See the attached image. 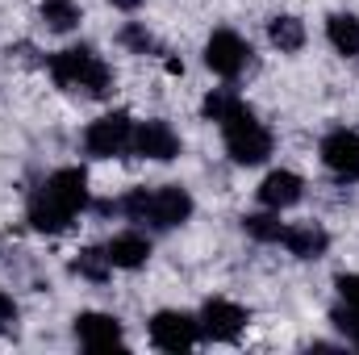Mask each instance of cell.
<instances>
[{
	"label": "cell",
	"mask_w": 359,
	"mask_h": 355,
	"mask_svg": "<svg viewBox=\"0 0 359 355\" xmlns=\"http://www.w3.org/2000/svg\"><path fill=\"white\" fill-rule=\"evenodd\" d=\"M100 213H126L130 222H147L155 230H176L188 222L192 213V196L180 188V184H163V188H134L130 196L121 201H104Z\"/></svg>",
	"instance_id": "6da1fadb"
},
{
	"label": "cell",
	"mask_w": 359,
	"mask_h": 355,
	"mask_svg": "<svg viewBox=\"0 0 359 355\" xmlns=\"http://www.w3.org/2000/svg\"><path fill=\"white\" fill-rule=\"evenodd\" d=\"M50 76L59 88L84 92V96H109V88H113V72L92 46H67V51L50 55Z\"/></svg>",
	"instance_id": "7a4b0ae2"
},
{
	"label": "cell",
	"mask_w": 359,
	"mask_h": 355,
	"mask_svg": "<svg viewBox=\"0 0 359 355\" xmlns=\"http://www.w3.org/2000/svg\"><path fill=\"white\" fill-rule=\"evenodd\" d=\"M222 134H226V151H230V159L234 163H243V168H255V163H264L271 155V130L238 100L222 121Z\"/></svg>",
	"instance_id": "3957f363"
},
{
	"label": "cell",
	"mask_w": 359,
	"mask_h": 355,
	"mask_svg": "<svg viewBox=\"0 0 359 355\" xmlns=\"http://www.w3.org/2000/svg\"><path fill=\"white\" fill-rule=\"evenodd\" d=\"M84 147L96 159L126 155L134 147V121H130V113H104V117H96L84 130Z\"/></svg>",
	"instance_id": "277c9868"
},
{
	"label": "cell",
	"mask_w": 359,
	"mask_h": 355,
	"mask_svg": "<svg viewBox=\"0 0 359 355\" xmlns=\"http://www.w3.org/2000/svg\"><path fill=\"white\" fill-rule=\"evenodd\" d=\"M251 63V46L234 34V29H217L209 42H205V67L222 80H238Z\"/></svg>",
	"instance_id": "5b68a950"
},
{
	"label": "cell",
	"mask_w": 359,
	"mask_h": 355,
	"mask_svg": "<svg viewBox=\"0 0 359 355\" xmlns=\"http://www.w3.org/2000/svg\"><path fill=\"white\" fill-rule=\"evenodd\" d=\"M201 335L213 339V343H234L243 330H247V309L226 301V297H209L205 309H201Z\"/></svg>",
	"instance_id": "8992f818"
},
{
	"label": "cell",
	"mask_w": 359,
	"mask_h": 355,
	"mask_svg": "<svg viewBox=\"0 0 359 355\" xmlns=\"http://www.w3.org/2000/svg\"><path fill=\"white\" fill-rule=\"evenodd\" d=\"M196 339H201V322L180 309H159L151 318V343L159 351H188L196 347Z\"/></svg>",
	"instance_id": "52a82bcc"
},
{
	"label": "cell",
	"mask_w": 359,
	"mask_h": 355,
	"mask_svg": "<svg viewBox=\"0 0 359 355\" xmlns=\"http://www.w3.org/2000/svg\"><path fill=\"white\" fill-rule=\"evenodd\" d=\"M130 151L142 155V159H159V163H168V159H176L180 155V138H176V130H172L168 121L151 117V121H138V126H134V147H130Z\"/></svg>",
	"instance_id": "ba28073f"
},
{
	"label": "cell",
	"mask_w": 359,
	"mask_h": 355,
	"mask_svg": "<svg viewBox=\"0 0 359 355\" xmlns=\"http://www.w3.org/2000/svg\"><path fill=\"white\" fill-rule=\"evenodd\" d=\"M38 192H42V196H50L55 205H63L67 213L88 209V176H84V168H59L55 176L38 188Z\"/></svg>",
	"instance_id": "9c48e42d"
},
{
	"label": "cell",
	"mask_w": 359,
	"mask_h": 355,
	"mask_svg": "<svg viewBox=\"0 0 359 355\" xmlns=\"http://www.w3.org/2000/svg\"><path fill=\"white\" fill-rule=\"evenodd\" d=\"M322 163L339 180H359V134L355 130H334L322 138Z\"/></svg>",
	"instance_id": "30bf717a"
},
{
	"label": "cell",
	"mask_w": 359,
	"mask_h": 355,
	"mask_svg": "<svg viewBox=\"0 0 359 355\" xmlns=\"http://www.w3.org/2000/svg\"><path fill=\"white\" fill-rule=\"evenodd\" d=\"M76 339L88 351H109V347L126 343V330H121V322L113 314H80L76 318Z\"/></svg>",
	"instance_id": "8fae6325"
},
{
	"label": "cell",
	"mask_w": 359,
	"mask_h": 355,
	"mask_svg": "<svg viewBox=\"0 0 359 355\" xmlns=\"http://www.w3.org/2000/svg\"><path fill=\"white\" fill-rule=\"evenodd\" d=\"M280 243L297 255V260H322L326 255V247H330V234L322 230V226H284V234H280Z\"/></svg>",
	"instance_id": "7c38bea8"
},
{
	"label": "cell",
	"mask_w": 359,
	"mask_h": 355,
	"mask_svg": "<svg viewBox=\"0 0 359 355\" xmlns=\"http://www.w3.org/2000/svg\"><path fill=\"white\" fill-rule=\"evenodd\" d=\"M301 192H305V184L297 172H271L264 184H259V201L268 205V209H288V205H297L301 201Z\"/></svg>",
	"instance_id": "4fadbf2b"
},
{
	"label": "cell",
	"mask_w": 359,
	"mask_h": 355,
	"mask_svg": "<svg viewBox=\"0 0 359 355\" xmlns=\"http://www.w3.org/2000/svg\"><path fill=\"white\" fill-rule=\"evenodd\" d=\"M72 217H76V213H67V209L55 205L50 196H42V192L29 196V226H34V230H42V234H63V230L72 226Z\"/></svg>",
	"instance_id": "5bb4252c"
},
{
	"label": "cell",
	"mask_w": 359,
	"mask_h": 355,
	"mask_svg": "<svg viewBox=\"0 0 359 355\" xmlns=\"http://www.w3.org/2000/svg\"><path fill=\"white\" fill-rule=\"evenodd\" d=\"M104 251H109V264L126 267V272H134V267H142L151 260V243H147L142 234H117Z\"/></svg>",
	"instance_id": "9a60e30c"
},
{
	"label": "cell",
	"mask_w": 359,
	"mask_h": 355,
	"mask_svg": "<svg viewBox=\"0 0 359 355\" xmlns=\"http://www.w3.org/2000/svg\"><path fill=\"white\" fill-rule=\"evenodd\" d=\"M326 38H330V46H334L339 55L355 59L359 55V17H351V13H334V17L326 21Z\"/></svg>",
	"instance_id": "2e32d148"
},
{
	"label": "cell",
	"mask_w": 359,
	"mask_h": 355,
	"mask_svg": "<svg viewBox=\"0 0 359 355\" xmlns=\"http://www.w3.org/2000/svg\"><path fill=\"white\" fill-rule=\"evenodd\" d=\"M268 38L271 46H280V51H301L305 46V25L297 21V17H271L268 21Z\"/></svg>",
	"instance_id": "e0dca14e"
},
{
	"label": "cell",
	"mask_w": 359,
	"mask_h": 355,
	"mask_svg": "<svg viewBox=\"0 0 359 355\" xmlns=\"http://www.w3.org/2000/svg\"><path fill=\"white\" fill-rule=\"evenodd\" d=\"M72 272H76V276H84V280H92V284H104V280H109V272H113L109 251H104V247H84V251L76 255Z\"/></svg>",
	"instance_id": "ac0fdd59"
},
{
	"label": "cell",
	"mask_w": 359,
	"mask_h": 355,
	"mask_svg": "<svg viewBox=\"0 0 359 355\" xmlns=\"http://www.w3.org/2000/svg\"><path fill=\"white\" fill-rule=\"evenodd\" d=\"M42 21L55 34H67L80 25V4L76 0H42Z\"/></svg>",
	"instance_id": "d6986e66"
},
{
	"label": "cell",
	"mask_w": 359,
	"mask_h": 355,
	"mask_svg": "<svg viewBox=\"0 0 359 355\" xmlns=\"http://www.w3.org/2000/svg\"><path fill=\"white\" fill-rule=\"evenodd\" d=\"M243 230H247L251 239H259V243H280L284 222H280L276 209H271V213H251V217H243Z\"/></svg>",
	"instance_id": "ffe728a7"
},
{
	"label": "cell",
	"mask_w": 359,
	"mask_h": 355,
	"mask_svg": "<svg viewBox=\"0 0 359 355\" xmlns=\"http://www.w3.org/2000/svg\"><path fill=\"white\" fill-rule=\"evenodd\" d=\"M234 105H238V96H234V92L217 88V92H209V96H205V105H201V113H205L209 121H222V117H226V113H230Z\"/></svg>",
	"instance_id": "44dd1931"
},
{
	"label": "cell",
	"mask_w": 359,
	"mask_h": 355,
	"mask_svg": "<svg viewBox=\"0 0 359 355\" xmlns=\"http://www.w3.org/2000/svg\"><path fill=\"white\" fill-rule=\"evenodd\" d=\"M330 322H334V326H339V330H343V335L359 347V309H355V305H347V301H343V305H334Z\"/></svg>",
	"instance_id": "7402d4cb"
},
{
	"label": "cell",
	"mask_w": 359,
	"mask_h": 355,
	"mask_svg": "<svg viewBox=\"0 0 359 355\" xmlns=\"http://www.w3.org/2000/svg\"><path fill=\"white\" fill-rule=\"evenodd\" d=\"M121 46H130L134 55H151V51H155V38H151L142 25H126V29H121Z\"/></svg>",
	"instance_id": "603a6c76"
},
{
	"label": "cell",
	"mask_w": 359,
	"mask_h": 355,
	"mask_svg": "<svg viewBox=\"0 0 359 355\" xmlns=\"http://www.w3.org/2000/svg\"><path fill=\"white\" fill-rule=\"evenodd\" d=\"M334 288H339V297H343L347 305H355V309H359V272L339 276V280H334Z\"/></svg>",
	"instance_id": "cb8c5ba5"
},
{
	"label": "cell",
	"mask_w": 359,
	"mask_h": 355,
	"mask_svg": "<svg viewBox=\"0 0 359 355\" xmlns=\"http://www.w3.org/2000/svg\"><path fill=\"white\" fill-rule=\"evenodd\" d=\"M0 330H17V305L4 293H0Z\"/></svg>",
	"instance_id": "d4e9b609"
},
{
	"label": "cell",
	"mask_w": 359,
	"mask_h": 355,
	"mask_svg": "<svg viewBox=\"0 0 359 355\" xmlns=\"http://www.w3.org/2000/svg\"><path fill=\"white\" fill-rule=\"evenodd\" d=\"M113 8H121V13H134V8H142V0H109Z\"/></svg>",
	"instance_id": "484cf974"
}]
</instances>
